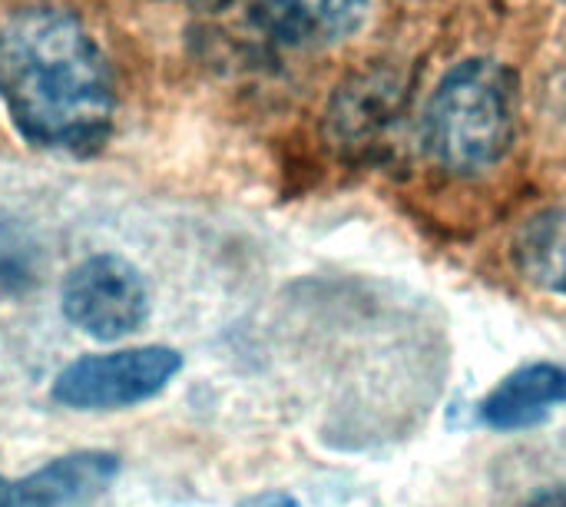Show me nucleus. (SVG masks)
<instances>
[{
  "label": "nucleus",
  "mask_w": 566,
  "mask_h": 507,
  "mask_svg": "<svg viewBox=\"0 0 566 507\" xmlns=\"http://www.w3.org/2000/svg\"><path fill=\"white\" fill-rule=\"evenodd\" d=\"M551 110H554L557 120H564L566 123V73L551 86Z\"/></svg>",
  "instance_id": "obj_13"
},
{
  "label": "nucleus",
  "mask_w": 566,
  "mask_h": 507,
  "mask_svg": "<svg viewBox=\"0 0 566 507\" xmlns=\"http://www.w3.org/2000/svg\"><path fill=\"white\" fill-rule=\"evenodd\" d=\"M521 507H566V488H547V492H537L531 501H524Z\"/></svg>",
  "instance_id": "obj_12"
},
{
  "label": "nucleus",
  "mask_w": 566,
  "mask_h": 507,
  "mask_svg": "<svg viewBox=\"0 0 566 507\" xmlns=\"http://www.w3.org/2000/svg\"><path fill=\"white\" fill-rule=\"evenodd\" d=\"M514 266L531 286L566 296V203L531 216L521 226L514 236Z\"/></svg>",
  "instance_id": "obj_8"
},
{
  "label": "nucleus",
  "mask_w": 566,
  "mask_h": 507,
  "mask_svg": "<svg viewBox=\"0 0 566 507\" xmlns=\"http://www.w3.org/2000/svg\"><path fill=\"white\" fill-rule=\"evenodd\" d=\"M33 276L30 269V252L23 249V242H10L0 232V286H23Z\"/></svg>",
  "instance_id": "obj_10"
},
{
  "label": "nucleus",
  "mask_w": 566,
  "mask_h": 507,
  "mask_svg": "<svg viewBox=\"0 0 566 507\" xmlns=\"http://www.w3.org/2000/svg\"><path fill=\"white\" fill-rule=\"evenodd\" d=\"M517 136V80L488 56L444 73L424 110V149L454 176H481L504 163Z\"/></svg>",
  "instance_id": "obj_2"
},
{
  "label": "nucleus",
  "mask_w": 566,
  "mask_h": 507,
  "mask_svg": "<svg viewBox=\"0 0 566 507\" xmlns=\"http://www.w3.org/2000/svg\"><path fill=\"white\" fill-rule=\"evenodd\" d=\"M564 3H566V0H564Z\"/></svg>",
  "instance_id": "obj_15"
},
{
  "label": "nucleus",
  "mask_w": 566,
  "mask_h": 507,
  "mask_svg": "<svg viewBox=\"0 0 566 507\" xmlns=\"http://www.w3.org/2000/svg\"><path fill=\"white\" fill-rule=\"evenodd\" d=\"M60 306L66 322L83 335L96 342H119L143 329L149 315V292L129 259L99 252L70 269Z\"/></svg>",
  "instance_id": "obj_4"
},
{
  "label": "nucleus",
  "mask_w": 566,
  "mask_h": 507,
  "mask_svg": "<svg viewBox=\"0 0 566 507\" xmlns=\"http://www.w3.org/2000/svg\"><path fill=\"white\" fill-rule=\"evenodd\" d=\"M0 507H13V485L0 478Z\"/></svg>",
  "instance_id": "obj_14"
},
{
  "label": "nucleus",
  "mask_w": 566,
  "mask_h": 507,
  "mask_svg": "<svg viewBox=\"0 0 566 507\" xmlns=\"http://www.w3.org/2000/svg\"><path fill=\"white\" fill-rule=\"evenodd\" d=\"M239 507H302L289 492H262V495H252L245 498Z\"/></svg>",
  "instance_id": "obj_11"
},
{
  "label": "nucleus",
  "mask_w": 566,
  "mask_h": 507,
  "mask_svg": "<svg viewBox=\"0 0 566 507\" xmlns=\"http://www.w3.org/2000/svg\"><path fill=\"white\" fill-rule=\"evenodd\" d=\"M0 103L23 143L93 156L116 120L109 60L66 7L27 3L0 23Z\"/></svg>",
  "instance_id": "obj_1"
},
{
  "label": "nucleus",
  "mask_w": 566,
  "mask_h": 507,
  "mask_svg": "<svg viewBox=\"0 0 566 507\" xmlns=\"http://www.w3.org/2000/svg\"><path fill=\"white\" fill-rule=\"evenodd\" d=\"M119 472L109 452H73L53 458L20 485H13V507H76L103 495Z\"/></svg>",
  "instance_id": "obj_5"
},
{
  "label": "nucleus",
  "mask_w": 566,
  "mask_h": 507,
  "mask_svg": "<svg viewBox=\"0 0 566 507\" xmlns=\"http://www.w3.org/2000/svg\"><path fill=\"white\" fill-rule=\"evenodd\" d=\"M371 0H255L265 23L292 43H338L352 37Z\"/></svg>",
  "instance_id": "obj_7"
},
{
  "label": "nucleus",
  "mask_w": 566,
  "mask_h": 507,
  "mask_svg": "<svg viewBox=\"0 0 566 507\" xmlns=\"http://www.w3.org/2000/svg\"><path fill=\"white\" fill-rule=\"evenodd\" d=\"M557 405H566V369L541 362L507 375L478 408L481 422L497 432H521L544 422Z\"/></svg>",
  "instance_id": "obj_6"
},
{
  "label": "nucleus",
  "mask_w": 566,
  "mask_h": 507,
  "mask_svg": "<svg viewBox=\"0 0 566 507\" xmlns=\"http://www.w3.org/2000/svg\"><path fill=\"white\" fill-rule=\"evenodd\" d=\"M398 83L385 73L371 80H352L332 103V133L342 146H368L365 139L385 130L395 113Z\"/></svg>",
  "instance_id": "obj_9"
},
{
  "label": "nucleus",
  "mask_w": 566,
  "mask_h": 507,
  "mask_svg": "<svg viewBox=\"0 0 566 507\" xmlns=\"http://www.w3.org/2000/svg\"><path fill=\"white\" fill-rule=\"evenodd\" d=\"M179 369L182 355L166 345L86 355L56 375L53 399L76 412H116L156 399L179 375Z\"/></svg>",
  "instance_id": "obj_3"
}]
</instances>
